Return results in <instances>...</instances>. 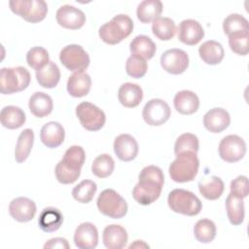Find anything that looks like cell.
Returning a JSON list of instances; mask_svg holds the SVG:
<instances>
[{
	"label": "cell",
	"mask_w": 249,
	"mask_h": 249,
	"mask_svg": "<svg viewBox=\"0 0 249 249\" xmlns=\"http://www.w3.org/2000/svg\"><path fill=\"white\" fill-rule=\"evenodd\" d=\"M223 29L228 36L248 32V20L239 14H231L224 19Z\"/></svg>",
	"instance_id": "cell-35"
},
{
	"label": "cell",
	"mask_w": 249,
	"mask_h": 249,
	"mask_svg": "<svg viewBox=\"0 0 249 249\" xmlns=\"http://www.w3.org/2000/svg\"><path fill=\"white\" fill-rule=\"evenodd\" d=\"M127 232L120 225L107 226L102 234L103 244L108 249H122L127 242Z\"/></svg>",
	"instance_id": "cell-20"
},
{
	"label": "cell",
	"mask_w": 249,
	"mask_h": 249,
	"mask_svg": "<svg viewBox=\"0 0 249 249\" xmlns=\"http://www.w3.org/2000/svg\"><path fill=\"white\" fill-rule=\"evenodd\" d=\"M91 87L89 75L84 71L74 72L67 81V91L73 97H83L87 95Z\"/></svg>",
	"instance_id": "cell-21"
},
{
	"label": "cell",
	"mask_w": 249,
	"mask_h": 249,
	"mask_svg": "<svg viewBox=\"0 0 249 249\" xmlns=\"http://www.w3.org/2000/svg\"><path fill=\"white\" fill-rule=\"evenodd\" d=\"M249 33H239L229 36L231 50L239 55H246L249 53Z\"/></svg>",
	"instance_id": "cell-43"
},
{
	"label": "cell",
	"mask_w": 249,
	"mask_h": 249,
	"mask_svg": "<svg viewBox=\"0 0 249 249\" xmlns=\"http://www.w3.org/2000/svg\"><path fill=\"white\" fill-rule=\"evenodd\" d=\"M54 174L57 179V181L61 184H72L74 183L80 176L81 170H73L68 168L63 164V162L60 160L57 162Z\"/></svg>",
	"instance_id": "cell-44"
},
{
	"label": "cell",
	"mask_w": 249,
	"mask_h": 249,
	"mask_svg": "<svg viewBox=\"0 0 249 249\" xmlns=\"http://www.w3.org/2000/svg\"><path fill=\"white\" fill-rule=\"evenodd\" d=\"M231 194L244 198L248 196V179L244 175H239L231 183Z\"/></svg>",
	"instance_id": "cell-45"
},
{
	"label": "cell",
	"mask_w": 249,
	"mask_h": 249,
	"mask_svg": "<svg viewBox=\"0 0 249 249\" xmlns=\"http://www.w3.org/2000/svg\"><path fill=\"white\" fill-rule=\"evenodd\" d=\"M199 148L198 138L193 133H183L181 134L175 142L174 145V154L177 156L183 152H194L197 153Z\"/></svg>",
	"instance_id": "cell-40"
},
{
	"label": "cell",
	"mask_w": 249,
	"mask_h": 249,
	"mask_svg": "<svg viewBox=\"0 0 249 249\" xmlns=\"http://www.w3.org/2000/svg\"><path fill=\"white\" fill-rule=\"evenodd\" d=\"M57 23L67 29H80L86 22L85 13L71 5H63L55 14Z\"/></svg>",
	"instance_id": "cell-13"
},
{
	"label": "cell",
	"mask_w": 249,
	"mask_h": 249,
	"mask_svg": "<svg viewBox=\"0 0 249 249\" xmlns=\"http://www.w3.org/2000/svg\"><path fill=\"white\" fill-rule=\"evenodd\" d=\"M34 142V132L31 128L23 129L18 135L16 149L15 159L18 163L23 162L29 156Z\"/></svg>",
	"instance_id": "cell-32"
},
{
	"label": "cell",
	"mask_w": 249,
	"mask_h": 249,
	"mask_svg": "<svg viewBox=\"0 0 249 249\" xmlns=\"http://www.w3.org/2000/svg\"><path fill=\"white\" fill-rule=\"evenodd\" d=\"M174 107L177 112L182 115H192L196 113L199 107V99L192 90L178 91L174 96Z\"/></svg>",
	"instance_id": "cell-22"
},
{
	"label": "cell",
	"mask_w": 249,
	"mask_h": 249,
	"mask_svg": "<svg viewBox=\"0 0 249 249\" xmlns=\"http://www.w3.org/2000/svg\"><path fill=\"white\" fill-rule=\"evenodd\" d=\"M138 179L132 190L133 198L141 205L155 202L160 197L164 183L162 170L156 165L145 166L140 171Z\"/></svg>",
	"instance_id": "cell-1"
},
{
	"label": "cell",
	"mask_w": 249,
	"mask_h": 249,
	"mask_svg": "<svg viewBox=\"0 0 249 249\" xmlns=\"http://www.w3.org/2000/svg\"><path fill=\"white\" fill-rule=\"evenodd\" d=\"M86 160V154L81 146H71L66 150L61 160L63 164L73 170H81Z\"/></svg>",
	"instance_id": "cell-37"
},
{
	"label": "cell",
	"mask_w": 249,
	"mask_h": 249,
	"mask_svg": "<svg viewBox=\"0 0 249 249\" xmlns=\"http://www.w3.org/2000/svg\"><path fill=\"white\" fill-rule=\"evenodd\" d=\"M114 152L121 160L130 161L134 160L138 154L137 141L130 134H120L115 138Z\"/></svg>",
	"instance_id": "cell-18"
},
{
	"label": "cell",
	"mask_w": 249,
	"mask_h": 249,
	"mask_svg": "<svg viewBox=\"0 0 249 249\" xmlns=\"http://www.w3.org/2000/svg\"><path fill=\"white\" fill-rule=\"evenodd\" d=\"M60 62L70 71H84L89 65V56L82 46L71 44L64 47L59 53Z\"/></svg>",
	"instance_id": "cell-9"
},
{
	"label": "cell",
	"mask_w": 249,
	"mask_h": 249,
	"mask_svg": "<svg viewBox=\"0 0 249 249\" xmlns=\"http://www.w3.org/2000/svg\"><path fill=\"white\" fill-rule=\"evenodd\" d=\"M36 79L39 85L45 89L54 88L60 79V71L58 66L50 61L46 66L36 71Z\"/></svg>",
	"instance_id": "cell-31"
},
{
	"label": "cell",
	"mask_w": 249,
	"mask_h": 249,
	"mask_svg": "<svg viewBox=\"0 0 249 249\" xmlns=\"http://www.w3.org/2000/svg\"><path fill=\"white\" fill-rule=\"evenodd\" d=\"M132 30V19L127 15L120 14L115 16L110 21L101 25L98 30V34L104 43L116 45L128 37Z\"/></svg>",
	"instance_id": "cell-2"
},
{
	"label": "cell",
	"mask_w": 249,
	"mask_h": 249,
	"mask_svg": "<svg viewBox=\"0 0 249 249\" xmlns=\"http://www.w3.org/2000/svg\"><path fill=\"white\" fill-rule=\"evenodd\" d=\"M139 247H146V248H149V245L144 243V241L142 240H135L134 243H131L129 245V248H139Z\"/></svg>",
	"instance_id": "cell-47"
},
{
	"label": "cell",
	"mask_w": 249,
	"mask_h": 249,
	"mask_svg": "<svg viewBox=\"0 0 249 249\" xmlns=\"http://www.w3.org/2000/svg\"><path fill=\"white\" fill-rule=\"evenodd\" d=\"M30 73L21 66L2 68L0 70V91L12 94L25 89L30 83Z\"/></svg>",
	"instance_id": "cell-5"
},
{
	"label": "cell",
	"mask_w": 249,
	"mask_h": 249,
	"mask_svg": "<svg viewBox=\"0 0 249 249\" xmlns=\"http://www.w3.org/2000/svg\"><path fill=\"white\" fill-rule=\"evenodd\" d=\"M74 243L80 249H93L98 243V231L96 227L85 222L79 225L74 233Z\"/></svg>",
	"instance_id": "cell-16"
},
{
	"label": "cell",
	"mask_w": 249,
	"mask_h": 249,
	"mask_svg": "<svg viewBox=\"0 0 249 249\" xmlns=\"http://www.w3.org/2000/svg\"><path fill=\"white\" fill-rule=\"evenodd\" d=\"M219 156L227 162H236L246 154V143L238 135L225 136L219 144Z\"/></svg>",
	"instance_id": "cell-10"
},
{
	"label": "cell",
	"mask_w": 249,
	"mask_h": 249,
	"mask_svg": "<svg viewBox=\"0 0 249 249\" xmlns=\"http://www.w3.org/2000/svg\"><path fill=\"white\" fill-rule=\"evenodd\" d=\"M63 223V215L55 207H46L39 215L38 225L45 232H53L57 231Z\"/></svg>",
	"instance_id": "cell-24"
},
{
	"label": "cell",
	"mask_w": 249,
	"mask_h": 249,
	"mask_svg": "<svg viewBox=\"0 0 249 249\" xmlns=\"http://www.w3.org/2000/svg\"><path fill=\"white\" fill-rule=\"evenodd\" d=\"M115 168V161L108 154L97 156L91 165V172L98 178H106L110 176Z\"/></svg>",
	"instance_id": "cell-38"
},
{
	"label": "cell",
	"mask_w": 249,
	"mask_h": 249,
	"mask_svg": "<svg viewBox=\"0 0 249 249\" xmlns=\"http://www.w3.org/2000/svg\"><path fill=\"white\" fill-rule=\"evenodd\" d=\"M199 160L196 153L183 152L169 165V175L174 182L186 183L193 181L197 174Z\"/></svg>",
	"instance_id": "cell-3"
},
{
	"label": "cell",
	"mask_w": 249,
	"mask_h": 249,
	"mask_svg": "<svg viewBox=\"0 0 249 249\" xmlns=\"http://www.w3.org/2000/svg\"><path fill=\"white\" fill-rule=\"evenodd\" d=\"M96 204L103 215L112 219H121L127 212L126 201L113 189L102 191L97 197Z\"/></svg>",
	"instance_id": "cell-6"
},
{
	"label": "cell",
	"mask_w": 249,
	"mask_h": 249,
	"mask_svg": "<svg viewBox=\"0 0 249 249\" xmlns=\"http://www.w3.org/2000/svg\"><path fill=\"white\" fill-rule=\"evenodd\" d=\"M152 31L161 41L171 40L176 32V25L173 19L166 17H160L153 21Z\"/></svg>",
	"instance_id": "cell-34"
},
{
	"label": "cell",
	"mask_w": 249,
	"mask_h": 249,
	"mask_svg": "<svg viewBox=\"0 0 249 249\" xmlns=\"http://www.w3.org/2000/svg\"><path fill=\"white\" fill-rule=\"evenodd\" d=\"M204 37V30L201 24L195 19H184L178 27V39L182 43L194 46L201 41Z\"/></svg>",
	"instance_id": "cell-15"
},
{
	"label": "cell",
	"mask_w": 249,
	"mask_h": 249,
	"mask_svg": "<svg viewBox=\"0 0 249 249\" xmlns=\"http://www.w3.org/2000/svg\"><path fill=\"white\" fill-rule=\"evenodd\" d=\"M131 55L140 57L142 59H151L157 51L156 44L146 35L136 36L129 45Z\"/></svg>",
	"instance_id": "cell-27"
},
{
	"label": "cell",
	"mask_w": 249,
	"mask_h": 249,
	"mask_svg": "<svg viewBox=\"0 0 249 249\" xmlns=\"http://www.w3.org/2000/svg\"><path fill=\"white\" fill-rule=\"evenodd\" d=\"M76 115L84 128L97 131L103 127L106 121L104 112L90 102H82L76 107Z\"/></svg>",
	"instance_id": "cell-8"
},
{
	"label": "cell",
	"mask_w": 249,
	"mask_h": 249,
	"mask_svg": "<svg viewBox=\"0 0 249 249\" xmlns=\"http://www.w3.org/2000/svg\"><path fill=\"white\" fill-rule=\"evenodd\" d=\"M171 111L169 105L160 98L149 100L142 111V117L146 124L152 126L163 124L170 118Z\"/></svg>",
	"instance_id": "cell-11"
},
{
	"label": "cell",
	"mask_w": 249,
	"mask_h": 249,
	"mask_svg": "<svg viewBox=\"0 0 249 249\" xmlns=\"http://www.w3.org/2000/svg\"><path fill=\"white\" fill-rule=\"evenodd\" d=\"M198 54L206 64L216 65L223 60L225 51L219 42L208 40L200 45L198 48Z\"/></svg>",
	"instance_id": "cell-26"
},
{
	"label": "cell",
	"mask_w": 249,
	"mask_h": 249,
	"mask_svg": "<svg viewBox=\"0 0 249 249\" xmlns=\"http://www.w3.org/2000/svg\"><path fill=\"white\" fill-rule=\"evenodd\" d=\"M49 53L43 47H33L26 53L27 64L36 71L46 66L49 60Z\"/></svg>",
	"instance_id": "cell-41"
},
{
	"label": "cell",
	"mask_w": 249,
	"mask_h": 249,
	"mask_svg": "<svg viewBox=\"0 0 249 249\" xmlns=\"http://www.w3.org/2000/svg\"><path fill=\"white\" fill-rule=\"evenodd\" d=\"M64 128L57 122L47 123L40 131V139L48 148H57L64 141Z\"/></svg>",
	"instance_id": "cell-19"
},
{
	"label": "cell",
	"mask_w": 249,
	"mask_h": 249,
	"mask_svg": "<svg viewBox=\"0 0 249 249\" xmlns=\"http://www.w3.org/2000/svg\"><path fill=\"white\" fill-rule=\"evenodd\" d=\"M9 6L13 13L31 23L42 21L48 13V5L43 0H12Z\"/></svg>",
	"instance_id": "cell-7"
},
{
	"label": "cell",
	"mask_w": 249,
	"mask_h": 249,
	"mask_svg": "<svg viewBox=\"0 0 249 249\" xmlns=\"http://www.w3.org/2000/svg\"><path fill=\"white\" fill-rule=\"evenodd\" d=\"M45 249H55V248H59V249H69L70 245L68 243V241L63 238V237H54L52 238L50 240H48L45 245H44Z\"/></svg>",
	"instance_id": "cell-46"
},
{
	"label": "cell",
	"mask_w": 249,
	"mask_h": 249,
	"mask_svg": "<svg viewBox=\"0 0 249 249\" xmlns=\"http://www.w3.org/2000/svg\"><path fill=\"white\" fill-rule=\"evenodd\" d=\"M36 204L27 197L19 196L14 198L9 204V213L18 222L31 221L36 214Z\"/></svg>",
	"instance_id": "cell-14"
},
{
	"label": "cell",
	"mask_w": 249,
	"mask_h": 249,
	"mask_svg": "<svg viewBox=\"0 0 249 249\" xmlns=\"http://www.w3.org/2000/svg\"><path fill=\"white\" fill-rule=\"evenodd\" d=\"M167 203L172 211L187 216H196L202 208L200 199L194 193L184 189L172 190L168 195Z\"/></svg>",
	"instance_id": "cell-4"
},
{
	"label": "cell",
	"mask_w": 249,
	"mask_h": 249,
	"mask_svg": "<svg viewBox=\"0 0 249 249\" xmlns=\"http://www.w3.org/2000/svg\"><path fill=\"white\" fill-rule=\"evenodd\" d=\"M28 107L30 112L37 118H44L50 115L53 108L52 97L42 91H37L29 98Z\"/></svg>",
	"instance_id": "cell-25"
},
{
	"label": "cell",
	"mask_w": 249,
	"mask_h": 249,
	"mask_svg": "<svg viewBox=\"0 0 249 249\" xmlns=\"http://www.w3.org/2000/svg\"><path fill=\"white\" fill-rule=\"evenodd\" d=\"M118 98L120 103L124 107L134 108L142 101L143 90L137 84L124 83L119 89Z\"/></svg>",
	"instance_id": "cell-23"
},
{
	"label": "cell",
	"mask_w": 249,
	"mask_h": 249,
	"mask_svg": "<svg viewBox=\"0 0 249 249\" xmlns=\"http://www.w3.org/2000/svg\"><path fill=\"white\" fill-rule=\"evenodd\" d=\"M26 117L22 109L18 106H5L0 113V121L4 127L9 129H17L23 125Z\"/></svg>",
	"instance_id": "cell-28"
},
{
	"label": "cell",
	"mask_w": 249,
	"mask_h": 249,
	"mask_svg": "<svg viewBox=\"0 0 249 249\" xmlns=\"http://www.w3.org/2000/svg\"><path fill=\"white\" fill-rule=\"evenodd\" d=\"M225 189L223 180L218 176L203 178L198 182V190L203 197L209 200L218 199Z\"/></svg>",
	"instance_id": "cell-29"
},
{
	"label": "cell",
	"mask_w": 249,
	"mask_h": 249,
	"mask_svg": "<svg viewBox=\"0 0 249 249\" xmlns=\"http://www.w3.org/2000/svg\"><path fill=\"white\" fill-rule=\"evenodd\" d=\"M230 124L231 116L229 112L223 108H212L203 116V125L212 133L222 132L228 128Z\"/></svg>",
	"instance_id": "cell-17"
},
{
	"label": "cell",
	"mask_w": 249,
	"mask_h": 249,
	"mask_svg": "<svg viewBox=\"0 0 249 249\" xmlns=\"http://www.w3.org/2000/svg\"><path fill=\"white\" fill-rule=\"evenodd\" d=\"M194 234L197 241L210 243L216 236V226L209 219H200L194 227Z\"/></svg>",
	"instance_id": "cell-36"
},
{
	"label": "cell",
	"mask_w": 249,
	"mask_h": 249,
	"mask_svg": "<svg viewBox=\"0 0 249 249\" xmlns=\"http://www.w3.org/2000/svg\"><path fill=\"white\" fill-rule=\"evenodd\" d=\"M226 210L231 225L238 226L244 221V202L243 198L230 193L226 199Z\"/></svg>",
	"instance_id": "cell-33"
},
{
	"label": "cell",
	"mask_w": 249,
	"mask_h": 249,
	"mask_svg": "<svg viewBox=\"0 0 249 249\" xmlns=\"http://www.w3.org/2000/svg\"><path fill=\"white\" fill-rule=\"evenodd\" d=\"M148 69V64L145 59L130 55L125 62V71L128 76L139 79L142 78Z\"/></svg>",
	"instance_id": "cell-42"
},
{
	"label": "cell",
	"mask_w": 249,
	"mask_h": 249,
	"mask_svg": "<svg viewBox=\"0 0 249 249\" xmlns=\"http://www.w3.org/2000/svg\"><path fill=\"white\" fill-rule=\"evenodd\" d=\"M160 65L166 72L179 75L185 72L189 66L188 53L180 49L165 51L160 56Z\"/></svg>",
	"instance_id": "cell-12"
},
{
	"label": "cell",
	"mask_w": 249,
	"mask_h": 249,
	"mask_svg": "<svg viewBox=\"0 0 249 249\" xmlns=\"http://www.w3.org/2000/svg\"><path fill=\"white\" fill-rule=\"evenodd\" d=\"M162 12V3L160 0H144L137 6V18L143 23H149L160 18Z\"/></svg>",
	"instance_id": "cell-30"
},
{
	"label": "cell",
	"mask_w": 249,
	"mask_h": 249,
	"mask_svg": "<svg viewBox=\"0 0 249 249\" xmlns=\"http://www.w3.org/2000/svg\"><path fill=\"white\" fill-rule=\"evenodd\" d=\"M97 190L95 182L91 180H83L72 190V196L81 203H89L92 200Z\"/></svg>",
	"instance_id": "cell-39"
}]
</instances>
